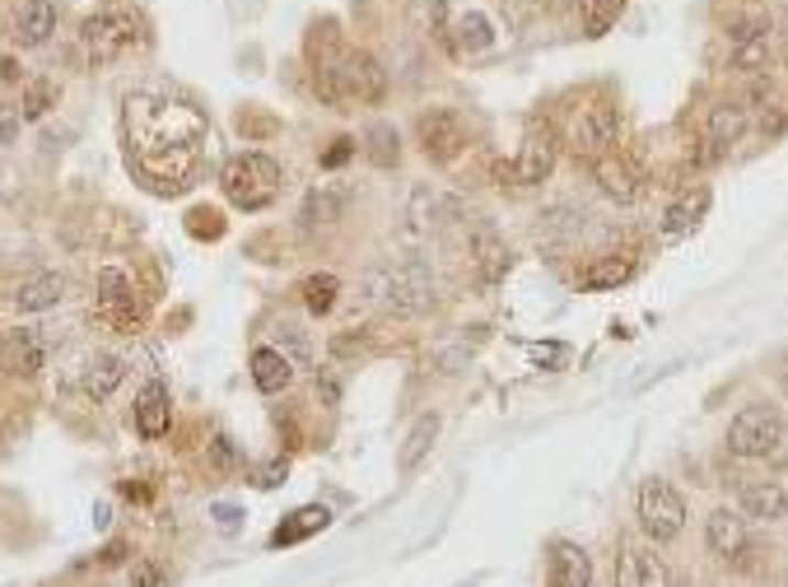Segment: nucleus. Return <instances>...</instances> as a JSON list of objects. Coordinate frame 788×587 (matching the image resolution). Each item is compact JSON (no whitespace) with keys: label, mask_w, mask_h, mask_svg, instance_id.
I'll list each match as a JSON object with an SVG mask.
<instances>
[{"label":"nucleus","mask_w":788,"mask_h":587,"mask_svg":"<svg viewBox=\"0 0 788 587\" xmlns=\"http://www.w3.org/2000/svg\"><path fill=\"white\" fill-rule=\"evenodd\" d=\"M66 299V276H56V270H43V276H29L24 285L14 289V308L19 312H47Z\"/></svg>","instance_id":"nucleus-25"},{"label":"nucleus","mask_w":788,"mask_h":587,"mask_svg":"<svg viewBox=\"0 0 788 587\" xmlns=\"http://www.w3.org/2000/svg\"><path fill=\"white\" fill-rule=\"evenodd\" d=\"M550 583L556 587H593V560L579 541H556L550 545Z\"/></svg>","instance_id":"nucleus-21"},{"label":"nucleus","mask_w":788,"mask_h":587,"mask_svg":"<svg viewBox=\"0 0 788 587\" xmlns=\"http://www.w3.org/2000/svg\"><path fill=\"white\" fill-rule=\"evenodd\" d=\"M416 141L425 149V159L452 164L467 149V126H462V117L452 108H425L416 117Z\"/></svg>","instance_id":"nucleus-9"},{"label":"nucleus","mask_w":788,"mask_h":587,"mask_svg":"<svg viewBox=\"0 0 788 587\" xmlns=\"http://www.w3.org/2000/svg\"><path fill=\"white\" fill-rule=\"evenodd\" d=\"M108 522H112V508L98 503V508H94V527H108Z\"/></svg>","instance_id":"nucleus-49"},{"label":"nucleus","mask_w":788,"mask_h":587,"mask_svg":"<svg viewBox=\"0 0 788 587\" xmlns=\"http://www.w3.org/2000/svg\"><path fill=\"white\" fill-rule=\"evenodd\" d=\"M346 206H350V191L337 187V182H322L304 196L299 206V229L313 233V229H331L337 220H346Z\"/></svg>","instance_id":"nucleus-18"},{"label":"nucleus","mask_w":788,"mask_h":587,"mask_svg":"<svg viewBox=\"0 0 788 587\" xmlns=\"http://www.w3.org/2000/svg\"><path fill=\"white\" fill-rule=\"evenodd\" d=\"M704 210H709V191H704V187H700V191H686L681 201L667 206L663 233H667V239H681V233H691V229L704 220Z\"/></svg>","instance_id":"nucleus-29"},{"label":"nucleus","mask_w":788,"mask_h":587,"mask_svg":"<svg viewBox=\"0 0 788 587\" xmlns=\"http://www.w3.org/2000/svg\"><path fill=\"white\" fill-rule=\"evenodd\" d=\"M775 24L765 14H746L727 29V70L733 75H765L775 56Z\"/></svg>","instance_id":"nucleus-6"},{"label":"nucleus","mask_w":788,"mask_h":587,"mask_svg":"<svg viewBox=\"0 0 788 587\" xmlns=\"http://www.w3.org/2000/svg\"><path fill=\"white\" fill-rule=\"evenodd\" d=\"M248 374H252V387L266 391V397H275V391H285L294 383V364L275 345H258L252 350V359H248Z\"/></svg>","instance_id":"nucleus-22"},{"label":"nucleus","mask_w":788,"mask_h":587,"mask_svg":"<svg viewBox=\"0 0 788 587\" xmlns=\"http://www.w3.org/2000/svg\"><path fill=\"white\" fill-rule=\"evenodd\" d=\"M275 336H281V355L294 364V368H304V364H313V341H308V331L304 326H294V322H281L275 326Z\"/></svg>","instance_id":"nucleus-35"},{"label":"nucleus","mask_w":788,"mask_h":587,"mask_svg":"<svg viewBox=\"0 0 788 587\" xmlns=\"http://www.w3.org/2000/svg\"><path fill=\"white\" fill-rule=\"evenodd\" d=\"M281 476H285V466L275 462V466H266V472H262V480H258V485H262V489H271V485H281Z\"/></svg>","instance_id":"nucleus-47"},{"label":"nucleus","mask_w":788,"mask_h":587,"mask_svg":"<svg viewBox=\"0 0 788 587\" xmlns=\"http://www.w3.org/2000/svg\"><path fill=\"white\" fill-rule=\"evenodd\" d=\"M369 159L379 164V168H397V159H402V135H397V126H387V122H379V126H369Z\"/></svg>","instance_id":"nucleus-33"},{"label":"nucleus","mask_w":788,"mask_h":587,"mask_svg":"<svg viewBox=\"0 0 788 587\" xmlns=\"http://www.w3.org/2000/svg\"><path fill=\"white\" fill-rule=\"evenodd\" d=\"M131 420H135V434H141V439H164V434H168V424H173L168 387H164V383H145L141 391H135Z\"/></svg>","instance_id":"nucleus-17"},{"label":"nucleus","mask_w":788,"mask_h":587,"mask_svg":"<svg viewBox=\"0 0 788 587\" xmlns=\"http://www.w3.org/2000/svg\"><path fill=\"white\" fill-rule=\"evenodd\" d=\"M206 135V117L183 98L131 93L127 98V145L131 168L154 191H183L196 164V145Z\"/></svg>","instance_id":"nucleus-1"},{"label":"nucleus","mask_w":788,"mask_h":587,"mask_svg":"<svg viewBox=\"0 0 788 587\" xmlns=\"http://www.w3.org/2000/svg\"><path fill=\"white\" fill-rule=\"evenodd\" d=\"M746 131H752V108L737 103V98H723V103H714L704 117V145H714V154H727L733 145H742Z\"/></svg>","instance_id":"nucleus-15"},{"label":"nucleus","mask_w":788,"mask_h":587,"mask_svg":"<svg viewBox=\"0 0 788 587\" xmlns=\"http://www.w3.org/2000/svg\"><path fill=\"white\" fill-rule=\"evenodd\" d=\"M593 182L602 187V196H612V201H621V206H630L639 196L635 168L621 164L616 154H602V159H593Z\"/></svg>","instance_id":"nucleus-26"},{"label":"nucleus","mask_w":788,"mask_h":587,"mask_svg":"<svg viewBox=\"0 0 788 587\" xmlns=\"http://www.w3.org/2000/svg\"><path fill=\"white\" fill-rule=\"evenodd\" d=\"M0 80H6V85H19V80H24V70H19L14 56H0Z\"/></svg>","instance_id":"nucleus-45"},{"label":"nucleus","mask_w":788,"mask_h":587,"mask_svg":"<svg viewBox=\"0 0 788 587\" xmlns=\"http://www.w3.org/2000/svg\"><path fill=\"white\" fill-rule=\"evenodd\" d=\"M341 299V276H331V270H322V276H308L304 280V308L313 312V318H322V312H331Z\"/></svg>","instance_id":"nucleus-32"},{"label":"nucleus","mask_w":788,"mask_h":587,"mask_svg":"<svg viewBox=\"0 0 788 587\" xmlns=\"http://www.w3.org/2000/svg\"><path fill=\"white\" fill-rule=\"evenodd\" d=\"M122 378H127V359L122 355H112V350H98V355H89V364H85V397L89 401H108L117 387H122Z\"/></svg>","instance_id":"nucleus-24"},{"label":"nucleus","mask_w":788,"mask_h":587,"mask_svg":"<svg viewBox=\"0 0 788 587\" xmlns=\"http://www.w3.org/2000/svg\"><path fill=\"white\" fill-rule=\"evenodd\" d=\"M122 560H127V545H122V541H112L108 551H103V564H122Z\"/></svg>","instance_id":"nucleus-48"},{"label":"nucleus","mask_w":788,"mask_h":587,"mask_svg":"<svg viewBox=\"0 0 788 587\" xmlns=\"http://www.w3.org/2000/svg\"><path fill=\"white\" fill-rule=\"evenodd\" d=\"M52 103H56V85L52 80H29L24 103H19V117H24V122H37V117H43Z\"/></svg>","instance_id":"nucleus-36"},{"label":"nucleus","mask_w":788,"mask_h":587,"mask_svg":"<svg viewBox=\"0 0 788 587\" xmlns=\"http://www.w3.org/2000/svg\"><path fill=\"white\" fill-rule=\"evenodd\" d=\"M639 587H672V569L658 551H639Z\"/></svg>","instance_id":"nucleus-37"},{"label":"nucleus","mask_w":788,"mask_h":587,"mask_svg":"<svg viewBox=\"0 0 788 587\" xmlns=\"http://www.w3.org/2000/svg\"><path fill=\"white\" fill-rule=\"evenodd\" d=\"M350 154H354V141H337V145H331V149L322 154V164H327V168H337V164H346V159H350Z\"/></svg>","instance_id":"nucleus-44"},{"label":"nucleus","mask_w":788,"mask_h":587,"mask_svg":"<svg viewBox=\"0 0 788 587\" xmlns=\"http://www.w3.org/2000/svg\"><path fill=\"white\" fill-rule=\"evenodd\" d=\"M220 191L229 196V206L239 210H266L281 191V164L262 149H243L220 168Z\"/></svg>","instance_id":"nucleus-3"},{"label":"nucleus","mask_w":788,"mask_h":587,"mask_svg":"<svg viewBox=\"0 0 788 587\" xmlns=\"http://www.w3.org/2000/svg\"><path fill=\"white\" fill-rule=\"evenodd\" d=\"M131 587H164V574L154 564H135L131 569Z\"/></svg>","instance_id":"nucleus-42"},{"label":"nucleus","mask_w":788,"mask_h":587,"mask_svg":"<svg viewBox=\"0 0 788 587\" xmlns=\"http://www.w3.org/2000/svg\"><path fill=\"white\" fill-rule=\"evenodd\" d=\"M56 33V5L52 0H24L14 14V43L19 47H43Z\"/></svg>","instance_id":"nucleus-23"},{"label":"nucleus","mask_w":788,"mask_h":587,"mask_svg":"<svg viewBox=\"0 0 788 587\" xmlns=\"http://www.w3.org/2000/svg\"><path fill=\"white\" fill-rule=\"evenodd\" d=\"M775 378H779V387H784V391H788V355H784V359H779V368H775Z\"/></svg>","instance_id":"nucleus-50"},{"label":"nucleus","mask_w":788,"mask_h":587,"mask_svg":"<svg viewBox=\"0 0 788 587\" xmlns=\"http://www.w3.org/2000/svg\"><path fill=\"white\" fill-rule=\"evenodd\" d=\"M458 214H462V206L452 201V196H444L435 187H416L406 201V233L411 239H435V233L448 220H458Z\"/></svg>","instance_id":"nucleus-13"},{"label":"nucleus","mask_w":788,"mask_h":587,"mask_svg":"<svg viewBox=\"0 0 788 587\" xmlns=\"http://www.w3.org/2000/svg\"><path fill=\"white\" fill-rule=\"evenodd\" d=\"M784 56H788V24H784Z\"/></svg>","instance_id":"nucleus-51"},{"label":"nucleus","mask_w":788,"mask_h":587,"mask_svg":"<svg viewBox=\"0 0 788 587\" xmlns=\"http://www.w3.org/2000/svg\"><path fill=\"white\" fill-rule=\"evenodd\" d=\"M337 80H341V98L346 103H383L387 98V70L373 52H346L337 56Z\"/></svg>","instance_id":"nucleus-8"},{"label":"nucleus","mask_w":788,"mask_h":587,"mask_svg":"<svg viewBox=\"0 0 788 587\" xmlns=\"http://www.w3.org/2000/svg\"><path fill=\"white\" fill-rule=\"evenodd\" d=\"M784 443H788V420H784V410L770 406V401L742 406L733 416V424H727V453L733 457H746V462L775 457Z\"/></svg>","instance_id":"nucleus-4"},{"label":"nucleus","mask_w":788,"mask_h":587,"mask_svg":"<svg viewBox=\"0 0 788 587\" xmlns=\"http://www.w3.org/2000/svg\"><path fill=\"white\" fill-rule=\"evenodd\" d=\"M616 587H639V545H621V555H616Z\"/></svg>","instance_id":"nucleus-39"},{"label":"nucleus","mask_w":788,"mask_h":587,"mask_svg":"<svg viewBox=\"0 0 788 587\" xmlns=\"http://www.w3.org/2000/svg\"><path fill=\"white\" fill-rule=\"evenodd\" d=\"M630 276H635V262H630V257H598V262L579 276V285H583L588 294H602V289H621Z\"/></svg>","instance_id":"nucleus-30"},{"label":"nucleus","mask_w":788,"mask_h":587,"mask_svg":"<svg viewBox=\"0 0 788 587\" xmlns=\"http://www.w3.org/2000/svg\"><path fill=\"white\" fill-rule=\"evenodd\" d=\"M621 10H625V0H579L583 33H588V37H602V33L621 19Z\"/></svg>","instance_id":"nucleus-34"},{"label":"nucleus","mask_w":788,"mask_h":587,"mask_svg":"<svg viewBox=\"0 0 788 587\" xmlns=\"http://www.w3.org/2000/svg\"><path fill=\"white\" fill-rule=\"evenodd\" d=\"M210 457H215V466H220V472H229V466H233V462H239V453H233V443H229L225 434H220V439H215V443H210Z\"/></svg>","instance_id":"nucleus-41"},{"label":"nucleus","mask_w":788,"mask_h":587,"mask_svg":"<svg viewBox=\"0 0 788 587\" xmlns=\"http://www.w3.org/2000/svg\"><path fill=\"white\" fill-rule=\"evenodd\" d=\"M435 439H439V416H420L416 424H411V434H406L402 453H397V472H402V476L416 472V466L429 457V447H435Z\"/></svg>","instance_id":"nucleus-28"},{"label":"nucleus","mask_w":788,"mask_h":587,"mask_svg":"<svg viewBox=\"0 0 788 587\" xmlns=\"http://www.w3.org/2000/svg\"><path fill=\"white\" fill-rule=\"evenodd\" d=\"M448 47H452V56H462V62H467V56H481V52L495 47V24H490L481 10H467V14L452 19Z\"/></svg>","instance_id":"nucleus-19"},{"label":"nucleus","mask_w":788,"mask_h":587,"mask_svg":"<svg viewBox=\"0 0 788 587\" xmlns=\"http://www.w3.org/2000/svg\"><path fill=\"white\" fill-rule=\"evenodd\" d=\"M635 518L644 527V536L654 545H667L686 532V499L672 480L663 476H648L639 480V495H635Z\"/></svg>","instance_id":"nucleus-5"},{"label":"nucleus","mask_w":788,"mask_h":587,"mask_svg":"<svg viewBox=\"0 0 788 587\" xmlns=\"http://www.w3.org/2000/svg\"><path fill=\"white\" fill-rule=\"evenodd\" d=\"M621 135V112L612 103H593L583 108L574 122H569V145H574L583 159H602V154H612Z\"/></svg>","instance_id":"nucleus-11"},{"label":"nucleus","mask_w":788,"mask_h":587,"mask_svg":"<svg viewBox=\"0 0 788 587\" xmlns=\"http://www.w3.org/2000/svg\"><path fill=\"white\" fill-rule=\"evenodd\" d=\"M318 391H322V397H327V401H337V397H341V383H337V378H331V374H327V378L318 374Z\"/></svg>","instance_id":"nucleus-46"},{"label":"nucleus","mask_w":788,"mask_h":587,"mask_svg":"<svg viewBox=\"0 0 788 587\" xmlns=\"http://www.w3.org/2000/svg\"><path fill=\"white\" fill-rule=\"evenodd\" d=\"M98 318H103L108 326H135L141 322V299H135V285L122 266H103L98 270Z\"/></svg>","instance_id":"nucleus-12"},{"label":"nucleus","mask_w":788,"mask_h":587,"mask_svg":"<svg viewBox=\"0 0 788 587\" xmlns=\"http://www.w3.org/2000/svg\"><path fill=\"white\" fill-rule=\"evenodd\" d=\"M331 522V513L327 508H318V503H308V508H299L289 522H281L271 532V545H294V541H304V536H313V532H322V527Z\"/></svg>","instance_id":"nucleus-31"},{"label":"nucleus","mask_w":788,"mask_h":587,"mask_svg":"<svg viewBox=\"0 0 788 587\" xmlns=\"http://www.w3.org/2000/svg\"><path fill=\"white\" fill-rule=\"evenodd\" d=\"M19 126H24L19 108L14 103H0V145H14L19 141Z\"/></svg>","instance_id":"nucleus-40"},{"label":"nucleus","mask_w":788,"mask_h":587,"mask_svg":"<svg viewBox=\"0 0 788 587\" xmlns=\"http://www.w3.org/2000/svg\"><path fill=\"white\" fill-rule=\"evenodd\" d=\"M737 513L752 522H784L788 518V489L784 480H746L737 495Z\"/></svg>","instance_id":"nucleus-16"},{"label":"nucleus","mask_w":788,"mask_h":587,"mask_svg":"<svg viewBox=\"0 0 788 587\" xmlns=\"http://www.w3.org/2000/svg\"><path fill=\"white\" fill-rule=\"evenodd\" d=\"M471 266H477L481 285H500L508 276V266H514V252H508L495 233H477V243H471Z\"/></svg>","instance_id":"nucleus-27"},{"label":"nucleus","mask_w":788,"mask_h":587,"mask_svg":"<svg viewBox=\"0 0 788 587\" xmlns=\"http://www.w3.org/2000/svg\"><path fill=\"white\" fill-rule=\"evenodd\" d=\"M0 368L14 378H33L37 368H43V341H37V331H29V326L10 331V336L0 341Z\"/></svg>","instance_id":"nucleus-20"},{"label":"nucleus","mask_w":788,"mask_h":587,"mask_svg":"<svg viewBox=\"0 0 788 587\" xmlns=\"http://www.w3.org/2000/svg\"><path fill=\"white\" fill-rule=\"evenodd\" d=\"M704 545L709 555H719L723 564H742L746 551H752V536H746V518L737 508H714L704 518Z\"/></svg>","instance_id":"nucleus-14"},{"label":"nucleus","mask_w":788,"mask_h":587,"mask_svg":"<svg viewBox=\"0 0 788 587\" xmlns=\"http://www.w3.org/2000/svg\"><path fill=\"white\" fill-rule=\"evenodd\" d=\"M556 135H527L523 141V149H518V159H508V164H495V178L504 182V187H541L550 173H556Z\"/></svg>","instance_id":"nucleus-10"},{"label":"nucleus","mask_w":788,"mask_h":587,"mask_svg":"<svg viewBox=\"0 0 788 587\" xmlns=\"http://www.w3.org/2000/svg\"><path fill=\"white\" fill-rule=\"evenodd\" d=\"M439 285L429 276V266L420 257L411 262H379L360 280V303L364 308H383L392 318H416V312L435 308Z\"/></svg>","instance_id":"nucleus-2"},{"label":"nucleus","mask_w":788,"mask_h":587,"mask_svg":"<svg viewBox=\"0 0 788 587\" xmlns=\"http://www.w3.org/2000/svg\"><path fill=\"white\" fill-rule=\"evenodd\" d=\"M210 513L220 518V527H225V532H239V518H243V513H239V508H233V503H215Z\"/></svg>","instance_id":"nucleus-43"},{"label":"nucleus","mask_w":788,"mask_h":587,"mask_svg":"<svg viewBox=\"0 0 788 587\" xmlns=\"http://www.w3.org/2000/svg\"><path fill=\"white\" fill-rule=\"evenodd\" d=\"M416 24L425 33H444L448 29V0H416Z\"/></svg>","instance_id":"nucleus-38"},{"label":"nucleus","mask_w":788,"mask_h":587,"mask_svg":"<svg viewBox=\"0 0 788 587\" xmlns=\"http://www.w3.org/2000/svg\"><path fill=\"white\" fill-rule=\"evenodd\" d=\"M135 43V19L127 10H103V14H89L80 24V47L94 66H108L117 62L127 47Z\"/></svg>","instance_id":"nucleus-7"}]
</instances>
